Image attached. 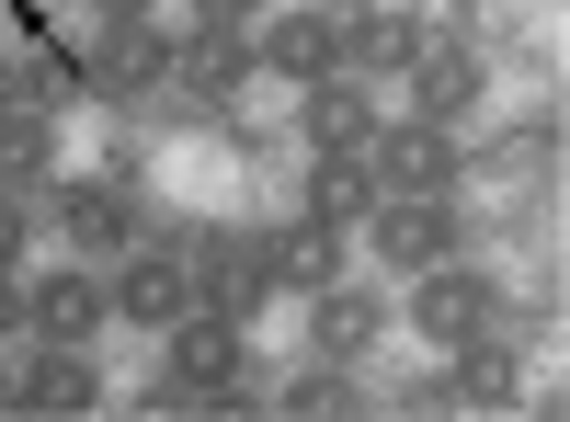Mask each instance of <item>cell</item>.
I'll return each mask as SVG.
<instances>
[{
	"instance_id": "cell-1",
	"label": "cell",
	"mask_w": 570,
	"mask_h": 422,
	"mask_svg": "<svg viewBox=\"0 0 570 422\" xmlns=\"http://www.w3.org/2000/svg\"><path fill=\"white\" fill-rule=\"evenodd\" d=\"M252 365V320H228V308H183L171 332H160V377H149V411H206L228 377Z\"/></svg>"
},
{
	"instance_id": "cell-2",
	"label": "cell",
	"mask_w": 570,
	"mask_h": 422,
	"mask_svg": "<svg viewBox=\"0 0 570 422\" xmlns=\"http://www.w3.org/2000/svg\"><path fill=\"white\" fill-rule=\"evenodd\" d=\"M491 320H502V286H491V274L468 263V252H445V263H422V274H411V332L434 343V354L480 343Z\"/></svg>"
},
{
	"instance_id": "cell-3",
	"label": "cell",
	"mask_w": 570,
	"mask_h": 422,
	"mask_svg": "<svg viewBox=\"0 0 570 422\" xmlns=\"http://www.w3.org/2000/svg\"><path fill=\"white\" fill-rule=\"evenodd\" d=\"M263 80V58H252V35H217V23H183V58H171V104L183 115H206V126H228L240 115V91Z\"/></svg>"
},
{
	"instance_id": "cell-4",
	"label": "cell",
	"mask_w": 570,
	"mask_h": 422,
	"mask_svg": "<svg viewBox=\"0 0 570 422\" xmlns=\"http://www.w3.org/2000/svg\"><path fill=\"white\" fill-rule=\"evenodd\" d=\"M183 263H195V308H228V320H252L274 297V274H263V241L252 228H206V217H183Z\"/></svg>"
},
{
	"instance_id": "cell-5",
	"label": "cell",
	"mask_w": 570,
	"mask_h": 422,
	"mask_svg": "<svg viewBox=\"0 0 570 422\" xmlns=\"http://www.w3.org/2000/svg\"><path fill=\"white\" fill-rule=\"evenodd\" d=\"M411 400H422V411H513V400H525V343L491 320V332H480V343H456V354H445V377H434V389H411Z\"/></svg>"
},
{
	"instance_id": "cell-6",
	"label": "cell",
	"mask_w": 570,
	"mask_h": 422,
	"mask_svg": "<svg viewBox=\"0 0 570 422\" xmlns=\"http://www.w3.org/2000/svg\"><path fill=\"white\" fill-rule=\"evenodd\" d=\"M400 80H411V126H445V137H468L480 104H491V58H480V46H445V35L422 46Z\"/></svg>"
},
{
	"instance_id": "cell-7",
	"label": "cell",
	"mask_w": 570,
	"mask_h": 422,
	"mask_svg": "<svg viewBox=\"0 0 570 422\" xmlns=\"http://www.w3.org/2000/svg\"><path fill=\"white\" fill-rule=\"evenodd\" d=\"M171 58H183V35H160V23H91V104L171 91Z\"/></svg>"
},
{
	"instance_id": "cell-8",
	"label": "cell",
	"mask_w": 570,
	"mask_h": 422,
	"mask_svg": "<svg viewBox=\"0 0 570 422\" xmlns=\"http://www.w3.org/2000/svg\"><path fill=\"white\" fill-rule=\"evenodd\" d=\"M365 171H376V195H445V206H456V183H468V149H456L445 126H376Z\"/></svg>"
},
{
	"instance_id": "cell-9",
	"label": "cell",
	"mask_w": 570,
	"mask_h": 422,
	"mask_svg": "<svg viewBox=\"0 0 570 422\" xmlns=\"http://www.w3.org/2000/svg\"><path fill=\"white\" fill-rule=\"evenodd\" d=\"M104 320H115V274L104 263H58V274L23 286V332L35 343H91Z\"/></svg>"
},
{
	"instance_id": "cell-10",
	"label": "cell",
	"mask_w": 570,
	"mask_h": 422,
	"mask_svg": "<svg viewBox=\"0 0 570 422\" xmlns=\"http://www.w3.org/2000/svg\"><path fill=\"white\" fill-rule=\"evenodd\" d=\"M365 252L389 263V274L445 263V252H456V206H445V195H376V206H365Z\"/></svg>"
},
{
	"instance_id": "cell-11",
	"label": "cell",
	"mask_w": 570,
	"mask_h": 422,
	"mask_svg": "<svg viewBox=\"0 0 570 422\" xmlns=\"http://www.w3.org/2000/svg\"><path fill=\"white\" fill-rule=\"evenodd\" d=\"M252 58L274 69V80H331L343 69V12H320V0H285V12H263V35H252Z\"/></svg>"
},
{
	"instance_id": "cell-12",
	"label": "cell",
	"mask_w": 570,
	"mask_h": 422,
	"mask_svg": "<svg viewBox=\"0 0 570 422\" xmlns=\"http://www.w3.org/2000/svg\"><path fill=\"white\" fill-rule=\"evenodd\" d=\"M0 400L12 411H104V365H91V343H35L23 365H0Z\"/></svg>"
},
{
	"instance_id": "cell-13",
	"label": "cell",
	"mask_w": 570,
	"mask_h": 422,
	"mask_svg": "<svg viewBox=\"0 0 570 422\" xmlns=\"http://www.w3.org/2000/svg\"><path fill=\"white\" fill-rule=\"evenodd\" d=\"M376 343H389V297H376L365 274H331V286L308 297V354H331V365H365Z\"/></svg>"
},
{
	"instance_id": "cell-14",
	"label": "cell",
	"mask_w": 570,
	"mask_h": 422,
	"mask_svg": "<svg viewBox=\"0 0 570 422\" xmlns=\"http://www.w3.org/2000/svg\"><path fill=\"white\" fill-rule=\"evenodd\" d=\"M183 308H195V263H183L171 241H160V252H115V320H137V332H171Z\"/></svg>"
},
{
	"instance_id": "cell-15",
	"label": "cell",
	"mask_w": 570,
	"mask_h": 422,
	"mask_svg": "<svg viewBox=\"0 0 570 422\" xmlns=\"http://www.w3.org/2000/svg\"><path fill=\"white\" fill-rule=\"evenodd\" d=\"M58 228H69L80 263H115V252L137 241V195L104 183V171H80V183H58Z\"/></svg>"
},
{
	"instance_id": "cell-16",
	"label": "cell",
	"mask_w": 570,
	"mask_h": 422,
	"mask_svg": "<svg viewBox=\"0 0 570 422\" xmlns=\"http://www.w3.org/2000/svg\"><path fill=\"white\" fill-rule=\"evenodd\" d=\"M422 12H400V0H365V12H343V69L354 80H400L411 58H422Z\"/></svg>"
},
{
	"instance_id": "cell-17",
	"label": "cell",
	"mask_w": 570,
	"mask_h": 422,
	"mask_svg": "<svg viewBox=\"0 0 570 422\" xmlns=\"http://www.w3.org/2000/svg\"><path fill=\"white\" fill-rule=\"evenodd\" d=\"M252 241H263V274H274L285 297H320L331 274H343V241H354V228H320V217H285V228H252Z\"/></svg>"
},
{
	"instance_id": "cell-18",
	"label": "cell",
	"mask_w": 570,
	"mask_h": 422,
	"mask_svg": "<svg viewBox=\"0 0 570 422\" xmlns=\"http://www.w3.org/2000/svg\"><path fill=\"white\" fill-rule=\"evenodd\" d=\"M297 137H308V149H376V91H365L354 69L308 80V91H297Z\"/></svg>"
},
{
	"instance_id": "cell-19",
	"label": "cell",
	"mask_w": 570,
	"mask_h": 422,
	"mask_svg": "<svg viewBox=\"0 0 570 422\" xmlns=\"http://www.w3.org/2000/svg\"><path fill=\"white\" fill-rule=\"evenodd\" d=\"M365 206H376L365 149H308V171H297V217H320V228H365Z\"/></svg>"
},
{
	"instance_id": "cell-20",
	"label": "cell",
	"mask_w": 570,
	"mask_h": 422,
	"mask_svg": "<svg viewBox=\"0 0 570 422\" xmlns=\"http://www.w3.org/2000/svg\"><path fill=\"white\" fill-rule=\"evenodd\" d=\"M35 183H58V115L35 104H0V195H35Z\"/></svg>"
},
{
	"instance_id": "cell-21",
	"label": "cell",
	"mask_w": 570,
	"mask_h": 422,
	"mask_svg": "<svg viewBox=\"0 0 570 422\" xmlns=\"http://www.w3.org/2000/svg\"><path fill=\"white\" fill-rule=\"evenodd\" d=\"M274 411H285V422H354V411H365V377L320 354V365H297V377L274 389Z\"/></svg>"
},
{
	"instance_id": "cell-22",
	"label": "cell",
	"mask_w": 570,
	"mask_h": 422,
	"mask_svg": "<svg viewBox=\"0 0 570 422\" xmlns=\"http://www.w3.org/2000/svg\"><path fill=\"white\" fill-rule=\"evenodd\" d=\"M422 35H445V46H480V35H491V0H445V12L422 23Z\"/></svg>"
},
{
	"instance_id": "cell-23",
	"label": "cell",
	"mask_w": 570,
	"mask_h": 422,
	"mask_svg": "<svg viewBox=\"0 0 570 422\" xmlns=\"http://www.w3.org/2000/svg\"><path fill=\"white\" fill-rule=\"evenodd\" d=\"M183 23H217V35H252L263 0H183Z\"/></svg>"
},
{
	"instance_id": "cell-24",
	"label": "cell",
	"mask_w": 570,
	"mask_h": 422,
	"mask_svg": "<svg viewBox=\"0 0 570 422\" xmlns=\"http://www.w3.org/2000/svg\"><path fill=\"white\" fill-rule=\"evenodd\" d=\"M0 274H23V195H0Z\"/></svg>"
},
{
	"instance_id": "cell-25",
	"label": "cell",
	"mask_w": 570,
	"mask_h": 422,
	"mask_svg": "<svg viewBox=\"0 0 570 422\" xmlns=\"http://www.w3.org/2000/svg\"><path fill=\"white\" fill-rule=\"evenodd\" d=\"M160 0H91V23H149Z\"/></svg>"
},
{
	"instance_id": "cell-26",
	"label": "cell",
	"mask_w": 570,
	"mask_h": 422,
	"mask_svg": "<svg viewBox=\"0 0 570 422\" xmlns=\"http://www.w3.org/2000/svg\"><path fill=\"white\" fill-rule=\"evenodd\" d=\"M23 332V286H12V274H0V343H12Z\"/></svg>"
},
{
	"instance_id": "cell-27",
	"label": "cell",
	"mask_w": 570,
	"mask_h": 422,
	"mask_svg": "<svg viewBox=\"0 0 570 422\" xmlns=\"http://www.w3.org/2000/svg\"><path fill=\"white\" fill-rule=\"evenodd\" d=\"M0 104H23V69H12V58H0Z\"/></svg>"
},
{
	"instance_id": "cell-28",
	"label": "cell",
	"mask_w": 570,
	"mask_h": 422,
	"mask_svg": "<svg viewBox=\"0 0 570 422\" xmlns=\"http://www.w3.org/2000/svg\"><path fill=\"white\" fill-rule=\"evenodd\" d=\"M320 12H365V0H320Z\"/></svg>"
}]
</instances>
